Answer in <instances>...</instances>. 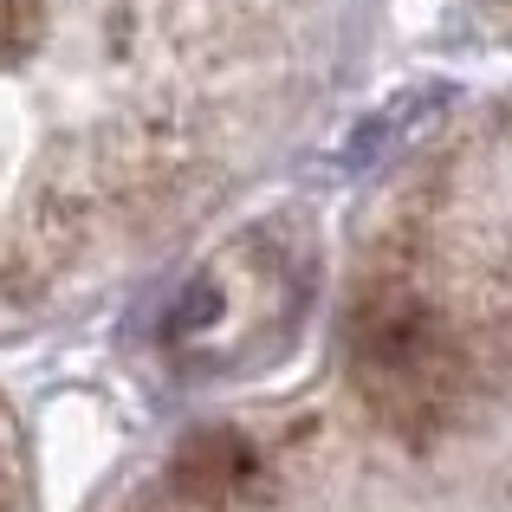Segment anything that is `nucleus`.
I'll list each match as a JSON object with an SVG mask.
<instances>
[{"label": "nucleus", "instance_id": "20e7f679", "mask_svg": "<svg viewBox=\"0 0 512 512\" xmlns=\"http://www.w3.org/2000/svg\"><path fill=\"white\" fill-rule=\"evenodd\" d=\"M39 33V0H0V59L26 52Z\"/></svg>", "mask_w": 512, "mask_h": 512}, {"label": "nucleus", "instance_id": "7ed1b4c3", "mask_svg": "<svg viewBox=\"0 0 512 512\" xmlns=\"http://www.w3.org/2000/svg\"><path fill=\"white\" fill-rule=\"evenodd\" d=\"M163 325H169V338H195V331L221 325V286H214V279H195V286L169 305Z\"/></svg>", "mask_w": 512, "mask_h": 512}, {"label": "nucleus", "instance_id": "f03ea898", "mask_svg": "<svg viewBox=\"0 0 512 512\" xmlns=\"http://www.w3.org/2000/svg\"><path fill=\"white\" fill-rule=\"evenodd\" d=\"M253 480H260V454H253V441L234 435V428H201L169 461V487L182 493L188 506H227V500H240V493H253Z\"/></svg>", "mask_w": 512, "mask_h": 512}, {"label": "nucleus", "instance_id": "39448f33", "mask_svg": "<svg viewBox=\"0 0 512 512\" xmlns=\"http://www.w3.org/2000/svg\"><path fill=\"white\" fill-rule=\"evenodd\" d=\"M0 512H7V467H0Z\"/></svg>", "mask_w": 512, "mask_h": 512}, {"label": "nucleus", "instance_id": "f257e3e1", "mask_svg": "<svg viewBox=\"0 0 512 512\" xmlns=\"http://www.w3.org/2000/svg\"><path fill=\"white\" fill-rule=\"evenodd\" d=\"M350 357H357V383L370 396V409L402 435H428V428L448 422L467 376L448 325L415 292L396 286L363 299L357 325H350Z\"/></svg>", "mask_w": 512, "mask_h": 512}]
</instances>
